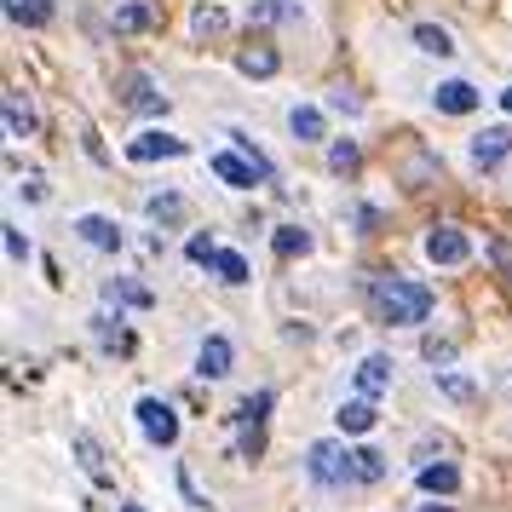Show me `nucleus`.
<instances>
[{"label": "nucleus", "instance_id": "nucleus-1", "mask_svg": "<svg viewBox=\"0 0 512 512\" xmlns=\"http://www.w3.org/2000/svg\"><path fill=\"white\" fill-rule=\"evenodd\" d=\"M369 305H374V317H380L386 328H420L426 317H432V288H426V282L392 277V282H374Z\"/></svg>", "mask_w": 512, "mask_h": 512}, {"label": "nucleus", "instance_id": "nucleus-2", "mask_svg": "<svg viewBox=\"0 0 512 512\" xmlns=\"http://www.w3.org/2000/svg\"><path fill=\"white\" fill-rule=\"evenodd\" d=\"M305 472H311V478H317L323 489L357 484V472H351V449H340L334 438H317L311 449H305Z\"/></svg>", "mask_w": 512, "mask_h": 512}, {"label": "nucleus", "instance_id": "nucleus-3", "mask_svg": "<svg viewBox=\"0 0 512 512\" xmlns=\"http://www.w3.org/2000/svg\"><path fill=\"white\" fill-rule=\"evenodd\" d=\"M133 415H139V432L156 443V449H173V443H179V415H173V403H162V397H139Z\"/></svg>", "mask_w": 512, "mask_h": 512}, {"label": "nucleus", "instance_id": "nucleus-4", "mask_svg": "<svg viewBox=\"0 0 512 512\" xmlns=\"http://www.w3.org/2000/svg\"><path fill=\"white\" fill-rule=\"evenodd\" d=\"M420 248H426V259H432V265H443V271H455V265H466V259H472V242H466V231H455V225H432Z\"/></svg>", "mask_w": 512, "mask_h": 512}, {"label": "nucleus", "instance_id": "nucleus-5", "mask_svg": "<svg viewBox=\"0 0 512 512\" xmlns=\"http://www.w3.org/2000/svg\"><path fill=\"white\" fill-rule=\"evenodd\" d=\"M208 167H213V173H219V179H225L231 190H254V185H265V167H259L254 156H242L236 144H231V150H219V156H213Z\"/></svg>", "mask_w": 512, "mask_h": 512}, {"label": "nucleus", "instance_id": "nucleus-6", "mask_svg": "<svg viewBox=\"0 0 512 512\" xmlns=\"http://www.w3.org/2000/svg\"><path fill=\"white\" fill-rule=\"evenodd\" d=\"M231 363H236L231 340H225V334H208V340H202V351H196V374H202V380H225V374H231Z\"/></svg>", "mask_w": 512, "mask_h": 512}, {"label": "nucleus", "instance_id": "nucleus-7", "mask_svg": "<svg viewBox=\"0 0 512 512\" xmlns=\"http://www.w3.org/2000/svg\"><path fill=\"white\" fill-rule=\"evenodd\" d=\"M121 104L139 110V116H167V93H156L144 75H127V81H121Z\"/></svg>", "mask_w": 512, "mask_h": 512}, {"label": "nucleus", "instance_id": "nucleus-8", "mask_svg": "<svg viewBox=\"0 0 512 512\" xmlns=\"http://www.w3.org/2000/svg\"><path fill=\"white\" fill-rule=\"evenodd\" d=\"M75 231H81V242H93V248H104V254H116L121 242H127L121 225H116V219H104V213H81V219H75Z\"/></svg>", "mask_w": 512, "mask_h": 512}, {"label": "nucleus", "instance_id": "nucleus-9", "mask_svg": "<svg viewBox=\"0 0 512 512\" xmlns=\"http://www.w3.org/2000/svg\"><path fill=\"white\" fill-rule=\"evenodd\" d=\"M162 156H185V139L173 133H139L127 144V162H162Z\"/></svg>", "mask_w": 512, "mask_h": 512}, {"label": "nucleus", "instance_id": "nucleus-10", "mask_svg": "<svg viewBox=\"0 0 512 512\" xmlns=\"http://www.w3.org/2000/svg\"><path fill=\"white\" fill-rule=\"evenodd\" d=\"M374 420H380V409H374V397H351L346 409H334V426L340 432H351V438H363V432H374Z\"/></svg>", "mask_w": 512, "mask_h": 512}, {"label": "nucleus", "instance_id": "nucleus-11", "mask_svg": "<svg viewBox=\"0 0 512 512\" xmlns=\"http://www.w3.org/2000/svg\"><path fill=\"white\" fill-rule=\"evenodd\" d=\"M512 156V127H484L478 139H472V162L478 167H495Z\"/></svg>", "mask_w": 512, "mask_h": 512}, {"label": "nucleus", "instance_id": "nucleus-12", "mask_svg": "<svg viewBox=\"0 0 512 512\" xmlns=\"http://www.w3.org/2000/svg\"><path fill=\"white\" fill-rule=\"evenodd\" d=\"M432 104H438L443 116H472L478 110V87L472 81H443L438 93H432Z\"/></svg>", "mask_w": 512, "mask_h": 512}, {"label": "nucleus", "instance_id": "nucleus-13", "mask_svg": "<svg viewBox=\"0 0 512 512\" xmlns=\"http://www.w3.org/2000/svg\"><path fill=\"white\" fill-rule=\"evenodd\" d=\"M288 133H294L300 144H323L328 139L323 110H317V104H294V110H288Z\"/></svg>", "mask_w": 512, "mask_h": 512}, {"label": "nucleus", "instance_id": "nucleus-14", "mask_svg": "<svg viewBox=\"0 0 512 512\" xmlns=\"http://www.w3.org/2000/svg\"><path fill=\"white\" fill-rule=\"evenodd\" d=\"M104 300H110V305H127V311H150V305H156V294H150L144 282L110 277V282H104Z\"/></svg>", "mask_w": 512, "mask_h": 512}, {"label": "nucleus", "instance_id": "nucleus-15", "mask_svg": "<svg viewBox=\"0 0 512 512\" xmlns=\"http://www.w3.org/2000/svg\"><path fill=\"white\" fill-rule=\"evenodd\" d=\"M386 386H392V357H380V351H374V357H363V363H357V392L380 397Z\"/></svg>", "mask_w": 512, "mask_h": 512}, {"label": "nucleus", "instance_id": "nucleus-16", "mask_svg": "<svg viewBox=\"0 0 512 512\" xmlns=\"http://www.w3.org/2000/svg\"><path fill=\"white\" fill-rule=\"evenodd\" d=\"M190 35H196V41H225V35H231V12L196 6V12H190Z\"/></svg>", "mask_w": 512, "mask_h": 512}, {"label": "nucleus", "instance_id": "nucleus-17", "mask_svg": "<svg viewBox=\"0 0 512 512\" xmlns=\"http://www.w3.org/2000/svg\"><path fill=\"white\" fill-rule=\"evenodd\" d=\"M277 47H265V41H254V47H242L236 52V70L242 75H254V81H265V75H277Z\"/></svg>", "mask_w": 512, "mask_h": 512}, {"label": "nucleus", "instance_id": "nucleus-18", "mask_svg": "<svg viewBox=\"0 0 512 512\" xmlns=\"http://www.w3.org/2000/svg\"><path fill=\"white\" fill-rule=\"evenodd\" d=\"M150 24H156V12H150L144 0H127V6L110 12V29H116V35H144Z\"/></svg>", "mask_w": 512, "mask_h": 512}, {"label": "nucleus", "instance_id": "nucleus-19", "mask_svg": "<svg viewBox=\"0 0 512 512\" xmlns=\"http://www.w3.org/2000/svg\"><path fill=\"white\" fill-rule=\"evenodd\" d=\"M420 489H426V495H455V489H461V472L449 461H420Z\"/></svg>", "mask_w": 512, "mask_h": 512}, {"label": "nucleus", "instance_id": "nucleus-20", "mask_svg": "<svg viewBox=\"0 0 512 512\" xmlns=\"http://www.w3.org/2000/svg\"><path fill=\"white\" fill-rule=\"evenodd\" d=\"M6 18L18 29H47L52 24V0H6Z\"/></svg>", "mask_w": 512, "mask_h": 512}, {"label": "nucleus", "instance_id": "nucleus-21", "mask_svg": "<svg viewBox=\"0 0 512 512\" xmlns=\"http://www.w3.org/2000/svg\"><path fill=\"white\" fill-rule=\"evenodd\" d=\"M6 133L12 139H29L35 133V110H29V98L18 87H6Z\"/></svg>", "mask_w": 512, "mask_h": 512}, {"label": "nucleus", "instance_id": "nucleus-22", "mask_svg": "<svg viewBox=\"0 0 512 512\" xmlns=\"http://www.w3.org/2000/svg\"><path fill=\"white\" fill-rule=\"evenodd\" d=\"M75 461H81V472L93 478V484H110V466H104V449H98L87 432H75Z\"/></svg>", "mask_w": 512, "mask_h": 512}, {"label": "nucleus", "instance_id": "nucleus-23", "mask_svg": "<svg viewBox=\"0 0 512 512\" xmlns=\"http://www.w3.org/2000/svg\"><path fill=\"white\" fill-rule=\"evenodd\" d=\"M351 472H357V484H380V478H386V455L369 449V443H357V449H351Z\"/></svg>", "mask_w": 512, "mask_h": 512}, {"label": "nucleus", "instance_id": "nucleus-24", "mask_svg": "<svg viewBox=\"0 0 512 512\" xmlns=\"http://www.w3.org/2000/svg\"><path fill=\"white\" fill-rule=\"evenodd\" d=\"M300 0H254V24H294Z\"/></svg>", "mask_w": 512, "mask_h": 512}, {"label": "nucleus", "instance_id": "nucleus-25", "mask_svg": "<svg viewBox=\"0 0 512 512\" xmlns=\"http://www.w3.org/2000/svg\"><path fill=\"white\" fill-rule=\"evenodd\" d=\"M415 47L432 52V58H449L455 41H449V29H443V24H415Z\"/></svg>", "mask_w": 512, "mask_h": 512}, {"label": "nucleus", "instance_id": "nucleus-26", "mask_svg": "<svg viewBox=\"0 0 512 512\" xmlns=\"http://www.w3.org/2000/svg\"><path fill=\"white\" fill-rule=\"evenodd\" d=\"M213 271H219V282H231V288H242V282L254 277V271H248V259L236 254V248H219V259H213Z\"/></svg>", "mask_w": 512, "mask_h": 512}, {"label": "nucleus", "instance_id": "nucleus-27", "mask_svg": "<svg viewBox=\"0 0 512 512\" xmlns=\"http://www.w3.org/2000/svg\"><path fill=\"white\" fill-rule=\"evenodd\" d=\"M271 403H277V397H271V392H248V397H242V403H236V409H231V415L242 420V426H259V420L271 415Z\"/></svg>", "mask_w": 512, "mask_h": 512}, {"label": "nucleus", "instance_id": "nucleus-28", "mask_svg": "<svg viewBox=\"0 0 512 512\" xmlns=\"http://www.w3.org/2000/svg\"><path fill=\"white\" fill-rule=\"evenodd\" d=\"M93 328H98V340H104V351H121V357H133V334L121 323H110V317H93Z\"/></svg>", "mask_w": 512, "mask_h": 512}, {"label": "nucleus", "instance_id": "nucleus-29", "mask_svg": "<svg viewBox=\"0 0 512 512\" xmlns=\"http://www.w3.org/2000/svg\"><path fill=\"white\" fill-rule=\"evenodd\" d=\"M277 254H282V259L311 254V231H300V225H282V231H277Z\"/></svg>", "mask_w": 512, "mask_h": 512}, {"label": "nucleus", "instance_id": "nucleus-30", "mask_svg": "<svg viewBox=\"0 0 512 512\" xmlns=\"http://www.w3.org/2000/svg\"><path fill=\"white\" fill-rule=\"evenodd\" d=\"M357 162H363V150H357L351 139L328 144V167H334V173H357Z\"/></svg>", "mask_w": 512, "mask_h": 512}, {"label": "nucleus", "instance_id": "nucleus-31", "mask_svg": "<svg viewBox=\"0 0 512 512\" xmlns=\"http://www.w3.org/2000/svg\"><path fill=\"white\" fill-rule=\"evenodd\" d=\"M144 213H150V219H179V213H185V196L162 190V196H150V202H144Z\"/></svg>", "mask_w": 512, "mask_h": 512}, {"label": "nucleus", "instance_id": "nucleus-32", "mask_svg": "<svg viewBox=\"0 0 512 512\" xmlns=\"http://www.w3.org/2000/svg\"><path fill=\"white\" fill-rule=\"evenodd\" d=\"M438 392L455 397V403H472V397H478V386H472L466 374H438Z\"/></svg>", "mask_w": 512, "mask_h": 512}, {"label": "nucleus", "instance_id": "nucleus-33", "mask_svg": "<svg viewBox=\"0 0 512 512\" xmlns=\"http://www.w3.org/2000/svg\"><path fill=\"white\" fill-rule=\"evenodd\" d=\"M185 254H190V265H208V271H213V259H219V242H213V236H190Z\"/></svg>", "mask_w": 512, "mask_h": 512}, {"label": "nucleus", "instance_id": "nucleus-34", "mask_svg": "<svg viewBox=\"0 0 512 512\" xmlns=\"http://www.w3.org/2000/svg\"><path fill=\"white\" fill-rule=\"evenodd\" d=\"M259 455H265V420L242 432V461H259Z\"/></svg>", "mask_w": 512, "mask_h": 512}, {"label": "nucleus", "instance_id": "nucleus-35", "mask_svg": "<svg viewBox=\"0 0 512 512\" xmlns=\"http://www.w3.org/2000/svg\"><path fill=\"white\" fill-rule=\"evenodd\" d=\"M231 144H236V150H242V156H254V162L265 167V179H271V162H265V150H259V144L248 139V133H236V127H231Z\"/></svg>", "mask_w": 512, "mask_h": 512}, {"label": "nucleus", "instance_id": "nucleus-36", "mask_svg": "<svg viewBox=\"0 0 512 512\" xmlns=\"http://www.w3.org/2000/svg\"><path fill=\"white\" fill-rule=\"evenodd\" d=\"M6 254L18 259V265H24V259H29V236L18 231V225H6Z\"/></svg>", "mask_w": 512, "mask_h": 512}, {"label": "nucleus", "instance_id": "nucleus-37", "mask_svg": "<svg viewBox=\"0 0 512 512\" xmlns=\"http://www.w3.org/2000/svg\"><path fill=\"white\" fill-rule=\"evenodd\" d=\"M179 495H185V507H208V495H202V489L190 484V472H185V466H179Z\"/></svg>", "mask_w": 512, "mask_h": 512}, {"label": "nucleus", "instance_id": "nucleus-38", "mask_svg": "<svg viewBox=\"0 0 512 512\" xmlns=\"http://www.w3.org/2000/svg\"><path fill=\"white\" fill-rule=\"evenodd\" d=\"M328 104H334V110H363V98L346 93V87H334V93H328Z\"/></svg>", "mask_w": 512, "mask_h": 512}, {"label": "nucleus", "instance_id": "nucleus-39", "mask_svg": "<svg viewBox=\"0 0 512 512\" xmlns=\"http://www.w3.org/2000/svg\"><path fill=\"white\" fill-rule=\"evenodd\" d=\"M426 357H432V363H449V357H455V346H449V340H426Z\"/></svg>", "mask_w": 512, "mask_h": 512}, {"label": "nucleus", "instance_id": "nucleus-40", "mask_svg": "<svg viewBox=\"0 0 512 512\" xmlns=\"http://www.w3.org/2000/svg\"><path fill=\"white\" fill-rule=\"evenodd\" d=\"M501 110H507V116H512V87H507V93H501Z\"/></svg>", "mask_w": 512, "mask_h": 512}, {"label": "nucleus", "instance_id": "nucleus-41", "mask_svg": "<svg viewBox=\"0 0 512 512\" xmlns=\"http://www.w3.org/2000/svg\"><path fill=\"white\" fill-rule=\"evenodd\" d=\"M121 512H144V507H133V501H127V507H121Z\"/></svg>", "mask_w": 512, "mask_h": 512}, {"label": "nucleus", "instance_id": "nucleus-42", "mask_svg": "<svg viewBox=\"0 0 512 512\" xmlns=\"http://www.w3.org/2000/svg\"><path fill=\"white\" fill-rule=\"evenodd\" d=\"M420 512H449V507H420Z\"/></svg>", "mask_w": 512, "mask_h": 512}]
</instances>
